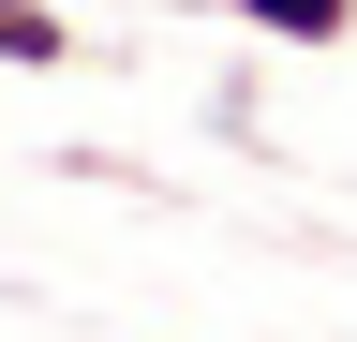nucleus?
Listing matches in <instances>:
<instances>
[{
  "instance_id": "f257e3e1",
  "label": "nucleus",
  "mask_w": 357,
  "mask_h": 342,
  "mask_svg": "<svg viewBox=\"0 0 357 342\" xmlns=\"http://www.w3.org/2000/svg\"><path fill=\"white\" fill-rule=\"evenodd\" d=\"M223 30H268V45H357V0H208Z\"/></svg>"
},
{
  "instance_id": "f03ea898",
  "label": "nucleus",
  "mask_w": 357,
  "mask_h": 342,
  "mask_svg": "<svg viewBox=\"0 0 357 342\" xmlns=\"http://www.w3.org/2000/svg\"><path fill=\"white\" fill-rule=\"evenodd\" d=\"M0 60H15V75H75V60H89V30L60 15V0H0Z\"/></svg>"
}]
</instances>
